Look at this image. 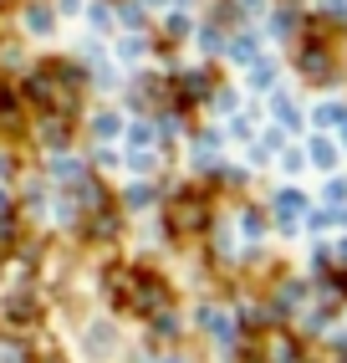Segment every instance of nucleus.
I'll use <instances>...</instances> for the list:
<instances>
[{
  "instance_id": "obj_1",
  "label": "nucleus",
  "mask_w": 347,
  "mask_h": 363,
  "mask_svg": "<svg viewBox=\"0 0 347 363\" xmlns=\"http://www.w3.org/2000/svg\"><path fill=\"white\" fill-rule=\"evenodd\" d=\"M169 230L174 235H200L205 230V220H210V200L200 195V189H179V195L169 200Z\"/></svg>"
},
{
  "instance_id": "obj_2",
  "label": "nucleus",
  "mask_w": 347,
  "mask_h": 363,
  "mask_svg": "<svg viewBox=\"0 0 347 363\" xmlns=\"http://www.w3.org/2000/svg\"><path fill=\"white\" fill-rule=\"evenodd\" d=\"M169 302V286L159 277H133V312H148V318H159V307Z\"/></svg>"
},
{
  "instance_id": "obj_3",
  "label": "nucleus",
  "mask_w": 347,
  "mask_h": 363,
  "mask_svg": "<svg viewBox=\"0 0 347 363\" xmlns=\"http://www.w3.org/2000/svg\"><path fill=\"white\" fill-rule=\"evenodd\" d=\"M6 318H11V328H31V323L41 318L36 292H11V297H6Z\"/></svg>"
},
{
  "instance_id": "obj_4",
  "label": "nucleus",
  "mask_w": 347,
  "mask_h": 363,
  "mask_svg": "<svg viewBox=\"0 0 347 363\" xmlns=\"http://www.w3.org/2000/svg\"><path fill=\"white\" fill-rule=\"evenodd\" d=\"M261 353H266V363H296V337H286V333H266Z\"/></svg>"
},
{
  "instance_id": "obj_5",
  "label": "nucleus",
  "mask_w": 347,
  "mask_h": 363,
  "mask_svg": "<svg viewBox=\"0 0 347 363\" xmlns=\"http://www.w3.org/2000/svg\"><path fill=\"white\" fill-rule=\"evenodd\" d=\"M210 92V72H184L179 77V103H200Z\"/></svg>"
},
{
  "instance_id": "obj_6",
  "label": "nucleus",
  "mask_w": 347,
  "mask_h": 363,
  "mask_svg": "<svg viewBox=\"0 0 347 363\" xmlns=\"http://www.w3.org/2000/svg\"><path fill=\"white\" fill-rule=\"evenodd\" d=\"M302 72H312V77H327V72H332L327 52H322V46H307V52H302Z\"/></svg>"
},
{
  "instance_id": "obj_7",
  "label": "nucleus",
  "mask_w": 347,
  "mask_h": 363,
  "mask_svg": "<svg viewBox=\"0 0 347 363\" xmlns=\"http://www.w3.org/2000/svg\"><path fill=\"white\" fill-rule=\"evenodd\" d=\"M276 215H286V220L302 215V195H296V189H281V195H276Z\"/></svg>"
},
{
  "instance_id": "obj_8",
  "label": "nucleus",
  "mask_w": 347,
  "mask_h": 363,
  "mask_svg": "<svg viewBox=\"0 0 347 363\" xmlns=\"http://www.w3.org/2000/svg\"><path fill=\"white\" fill-rule=\"evenodd\" d=\"M312 164H317V169H332V164H337V149L317 138V143H312Z\"/></svg>"
},
{
  "instance_id": "obj_9",
  "label": "nucleus",
  "mask_w": 347,
  "mask_h": 363,
  "mask_svg": "<svg viewBox=\"0 0 347 363\" xmlns=\"http://www.w3.org/2000/svg\"><path fill=\"white\" fill-rule=\"evenodd\" d=\"M26 26H31V31H52V11H46V6H31V11H26Z\"/></svg>"
},
{
  "instance_id": "obj_10",
  "label": "nucleus",
  "mask_w": 347,
  "mask_h": 363,
  "mask_svg": "<svg viewBox=\"0 0 347 363\" xmlns=\"http://www.w3.org/2000/svg\"><path fill=\"white\" fill-rule=\"evenodd\" d=\"M128 205H133V210H148V205H154V189H148V184H133V189H128Z\"/></svg>"
},
{
  "instance_id": "obj_11",
  "label": "nucleus",
  "mask_w": 347,
  "mask_h": 363,
  "mask_svg": "<svg viewBox=\"0 0 347 363\" xmlns=\"http://www.w3.org/2000/svg\"><path fill=\"white\" fill-rule=\"evenodd\" d=\"M118 128H123V123H118V118H113V113H103V118H97V133H103V138H113Z\"/></svg>"
},
{
  "instance_id": "obj_12",
  "label": "nucleus",
  "mask_w": 347,
  "mask_h": 363,
  "mask_svg": "<svg viewBox=\"0 0 347 363\" xmlns=\"http://www.w3.org/2000/svg\"><path fill=\"white\" fill-rule=\"evenodd\" d=\"M337 118H342V108H332V103H327V108H317V123H337Z\"/></svg>"
},
{
  "instance_id": "obj_13",
  "label": "nucleus",
  "mask_w": 347,
  "mask_h": 363,
  "mask_svg": "<svg viewBox=\"0 0 347 363\" xmlns=\"http://www.w3.org/2000/svg\"><path fill=\"white\" fill-rule=\"evenodd\" d=\"M0 215H11V195H6V189H0Z\"/></svg>"
},
{
  "instance_id": "obj_14",
  "label": "nucleus",
  "mask_w": 347,
  "mask_h": 363,
  "mask_svg": "<svg viewBox=\"0 0 347 363\" xmlns=\"http://www.w3.org/2000/svg\"><path fill=\"white\" fill-rule=\"evenodd\" d=\"M6 174H11V159H6V154H0V179H6Z\"/></svg>"
},
{
  "instance_id": "obj_15",
  "label": "nucleus",
  "mask_w": 347,
  "mask_h": 363,
  "mask_svg": "<svg viewBox=\"0 0 347 363\" xmlns=\"http://www.w3.org/2000/svg\"><path fill=\"white\" fill-rule=\"evenodd\" d=\"M337 256H342V261H347V240H342V246H337Z\"/></svg>"
},
{
  "instance_id": "obj_16",
  "label": "nucleus",
  "mask_w": 347,
  "mask_h": 363,
  "mask_svg": "<svg viewBox=\"0 0 347 363\" xmlns=\"http://www.w3.org/2000/svg\"><path fill=\"white\" fill-rule=\"evenodd\" d=\"M41 363H62V358H41Z\"/></svg>"
},
{
  "instance_id": "obj_17",
  "label": "nucleus",
  "mask_w": 347,
  "mask_h": 363,
  "mask_svg": "<svg viewBox=\"0 0 347 363\" xmlns=\"http://www.w3.org/2000/svg\"><path fill=\"white\" fill-rule=\"evenodd\" d=\"M169 363H184V358H169Z\"/></svg>"
}]
</instances>
